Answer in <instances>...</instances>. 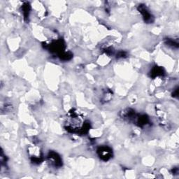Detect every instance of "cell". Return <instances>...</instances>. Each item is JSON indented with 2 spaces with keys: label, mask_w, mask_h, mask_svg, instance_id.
Returning a JSON list of instances; mask_svg holds the SVG:
<instances>
[{
  "label": "cell",
  "mask_w": 179,
  "mask_h": 179,
  "mask_svg": "<svg viewBox=\"0 0 179 179\" xmlns=\"http://www.w3.org/2000/svg\"><path fill=\"white\" fill-rule=\"evenodd\" d=\"M99 153H100V156L102 157V158L104 159V160H107L111 157V150L107 147H102L100 148V149L98 150Z\"/></svg>",
  "instance_id": "6da1fadb"
},
{
  "label": "cell",
  "mask_w": 179,
  "mask_h": 179,
  "mask_svg": "<svg viewBox=\"0 0 179 179\" xmlns=\"http://www.w3.org/2000/svg\"><path fill=\"white\" fill-rule=\"evenodd\" d=\"M49 159H50V162L52 165H54L55 166H57L58 164H59V162H60V159L59 157L57 156V155H56L55 153H53L51 154L50 156H49Z\"/></svg>",
  "instance_id": "7a4b0ae2"
}]
</instances>
